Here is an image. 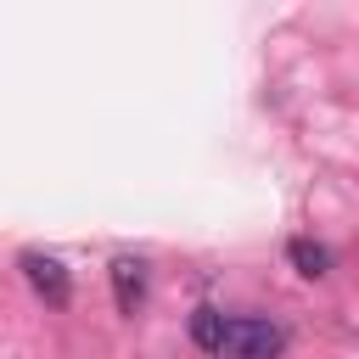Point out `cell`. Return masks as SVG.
Here are the masks:
<instances>
[{
  "instance_id": "obj_2",
  "label": "cell",
  "mask_w": 359,
  "mask_h": 359,
  "mask_svg": "<svg viewBox=\"0 0 359 359\" xmlns=\"http://www.w3.org/2000/svg\"><path fill=\"white\" fill-rule=\"evenodd\" d=\"M22 275H28V286H34L50 309H67V303H73V275L62 269V258H50V252H22Z\"/></svg>"
},
{
  "instance_id": "obj_4",
  "label": "cell",
  "mask_w": 359,
  "mask_h": 359,
  "mask_svg": "<svg viewBox=\"0 0 359 359\" xmlns=\"http://www.w3.org/2000/svg\"><path fill=\"white\" fill-rule=\"evenodd\" d=\"M286 258H292L297 275H309V280L331 275V247H320V241H309V236H292V241H286Z\"/></svg>"
},
{
  "instance_id": "obj_3",
  "label": "cell",
  "mask_w": 359,
  "mask_h": 359,
  "mask_svg": "<svg viewBox=\"0 0 359 359\" xmlns=\"http://www.w3.org/2000/svg\"><path fill=\"white\" fill-rule=\"evenodd\" d=\"M112 297H118V314H135L146 303V264L140 258H112Z\"/></svg>"
},
{
  "instance_id": "obj_5",
  "label": "cell",
  "mask_w": 359,
  "mask_h": 359,
  "mask_svg": "<svg viewBox=\"0 0 359 359\" xmlns=\"http://www.w3.org/2000/svg\"><path fill=\"white\" fill-rule=\"evenodd\" d=\"M191 342L208 348V353H219V342H224V314H219V309H196V314H191Z\"/></svg>"
},
{
  "instance_id": "obj_1",
  "label": "cell",
  "mask_w": 359,
  "mask_h": 359,
  "mask_svg": "<svg viewBox=\"0 0 359 359\" xmlns=\"http://www.w3.org/2000/svg\"><path fill=\"white\" fill-rule=\"evenodd\" d=\"M280 348H286V331H280L275 320H258V314L224 320L219 359H280Z\"/></svg>"
}]
</instances>
